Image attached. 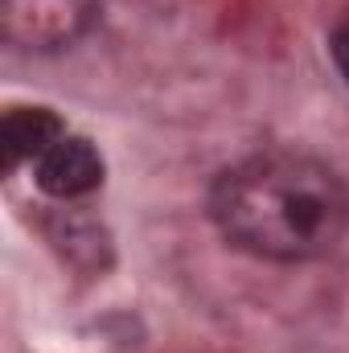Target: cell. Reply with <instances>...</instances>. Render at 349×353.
I'll return each instance as SVG.
<instances>
[{
  "label": "cell",
  "instance_id": "1",
  "mask_svg": "<svg viewBox=\"0 0 349 353\" xmlns=\"http://www.w3.org/2000/svg\"><path fill=\"white\" fill-rule=\"evenodd\" d=\"M206 214L226 247L263 263H317L349 230V181L296 148L251 152L210 181Z\"/></svg>",
  "mask_w": 349,
  "mask_h": 353
},
{
  "label": "cell",
  "instance_id": "2",
  "mask_svg": "<svg viewBox=\"0 0 349 353\" xmlns=\"http://www.w3.org/2000/svg\"><path fill=\"white\" fill-rule=\"evenodd\" d=\"M99 0H0V33L12 50L58 54L87 37Z\"/></svg>",
  "mask_w": 349,
  "mask_h": 353
},
{
  "label": "cell",
  "instance_id": "3",
  "mask_svg": "<svg viewBox=\"0 0 349 353\" xmlns=\"http://www.w3.org/2000/svg\"><path fill=\"white\" fill-rule=\"evenodd\" d=\"M29 169H33L37 189L46 197H54V201H79V197H87V193H94L103 185V173H107L103 152L90 144L87 136H74V132H66L62 140H54Z\"/></svg>",
  "mask_w": 349,
  "mask_h": 353
},
{
  "label": "cell",
  "instance_id": "4",
  "mask_svg": "<svg viewBox=\"0 0 349 353\" xmlns=\"http://www.w3.org/2000/svg\"><path fill=\"white\" fill-rule=\"evenodd\" d=\"M66 136V123L50 107H8L0 123V148H4V169L33 165L54 140Z\"/></svg>",
  "mask_w": 349,
  "mask_h": 353
},
{
  "label": "cell",
  "instance_id": "5",
  "mask_svg": "<svg viewBox=\"0 0 349 353\" xmlns=\"http://www.w3.org/2000/svg\"><path fill=\"white\" fill-rule=\"evenodd\" d=\"M329 50H333V62L341 66V74L349 79V21H346V25H337V33H333V46H329Z\"/></svg>",
  "mask_w": 349,
  "mask_h": 353
}]
</instances>
